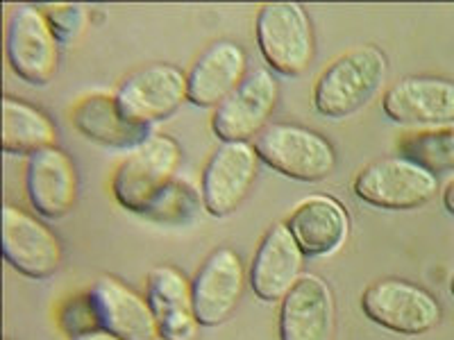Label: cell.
I'll use <instances>...</instances> for the list:
<instances>
[{
	"mask_svg": "<svg viewBox=\"0 0 454 340\" xmlns=\"http://www.w3.org/2000/svg\"><path fill=\"white\" fill-rule=\"evenodd\" d=\"M387 71L388 59L377 46H359L343 52L316 80V112L332 120L348 119L375 98Z\"/></svg>",
	"mask_w": 454,
	"mask_h": 340,
	"instance_id": "1",
	"label": "cell"
},
{
	"mask_svg": "<svg viewBox=\"0 0 454 340\" xmlns=\"http://www.w3.org/2000/svg\"><path fill=\"white\" fill-rule=\"evenodd\" d=\"M180 164V143L168 135H153L114 168V197L123 209L145 218L166 189L177 180Z\"/></svg>",
	"mask_w": 454,
	"mask_h": 340,
	"instance_id": "2",
	"label": "cell"
},
{
	"mask_svg": "<svg viewBox=\"0 0 454 340\" xmlns=\"http://www.w3.org/2000/svg\"><path fill=\"white\" fill-rule=\"evenodd\" d=\"M257 46L263 62L284 78H298L314 62L316 39L300 3H266L257 14Z\"/></svg>",
	"mask_w": 454,
	"mask_h": 340,
	"instance_id": "3",
	"label": "cell"
},
{
	"mask_svg": "<svg viewBox=\"0 0 454 340\" xmlns=\"http://www.w3.org/2000/svg\"><path fill=\"white\" fill-rule=\"evenodd\" d=\"M254 150L263 164L295 182H323L336 168L332 141L302 125H269L254 139Z\"/></svg>",
	"mask_w": 454,
	"mask_h": 340,
	"instance_id": "4",
	"label": "cell"
},
{
	"mask_svg": "<svg viewBox=\"0 0 454 340\" xmlns=\"http://www.w3.org/2000/svg\"><path fill=\"white\" fill-rule=\"evenodd\" d=\"M352 191L377 209L411 212L436 197L439 177L404 157H384L359 170Z\"/></svg>",
	"mask_w": 454,
	"mask_h": 340,
	"instance_id": "5",
	"label": "cell"
},
{
	"mask_svg": "<svg viewBox=\"0 0 454 340\" xmlns=\"http://www.w3.org/2000/svg\"><path fill=\"white\" fill-rule=\"evenodd\" d=\"M366 318L393 334L420 336L436 329L443 320V309L436 295L407 279H380L362 295Z\"/></svg>",
	"mask_w": 454,
	"mask_h": 340,
	"instance_id": "6",
	"label": "cell"
},
{
	"mask_svg": "<svg viewBox=\"0 0 454 340\" xmlns=\"http://www.w3.org/2000/svg\"><path fill=\"white\" fill-rule=\"evenodd\" d=\"M57 39L42 7L19 5L7 21L5 52L12 71L27 84L46 87L55 80L62 57Z\"/></svg>",
	"mask_w": 454,
	"mask_h": 340,
	"instance_id": "7",
	"label": "cell"
},
{
	"mask_svg": "<svg viewBox=\"0 0 454 340\" xmlns=\"http://www.w3.org/2000/svg\"><path fill=\"white\" fill-rule=\"evenodd\" d=\"M279 103V82L273 71L259 68L248 73L241 87L214 109L212 132L223 143H250L269 128Z\"/></svg>",
	"mask_w": 454,
	"mask_h": 340,
	"instance_id": "8",
	"label": "cell"
},
{
	"mask_svg": "<svg viewBox=\"0 0 454 340\" xmlns=\"http://www.w3.org/2000/svg\"><path fill=\"white\" fill-rule=\"evenodd\" d=\"M259 159L254 143H221L212 152L202 170V202L214 218H227L237 212L253 191L259 175Z\"/></svg>",
	"mask_w": 454,
	"mask_h": 340,
	"instance_id": "9",
	"label": "cell"
},
{
	"mask_svg": "<svg viewBox=\"0 0 454 340\" xmlns=\"http://www.w3.org/2000/svg\"><path fill=\"white\" fill-rule=\"evenodd\" d=\"M3 254L16 273L48 279L62 268L64 248L51 227L14 205L3 206Z\"/></svg>",
	"mask_w": 454,
	"mask_h": 340,
	"instance_id": "10",
	"label": "cell"
},
{
	"mask_svg": "<svg viewBox=\"0 0 454 340\" xmlns=\"http://www.w3.org/2000/svg\"><path fill=\"white\" fill-rule=\"evenodd\" d=\"M121 104L129 116L148 125L168 120L189 103L186 73L173 64H148L121 80L116 89Z\"/></svg>",
	"mask_w": 454,
	"mask_h": 340,
	"instance_id": "11",
	"label": "cell"
},
{
	"mask_svg": "<svg viewBox=\"0 0 454 340\" xmlns=\"http://www.w3.org/2000/svg\"><path fill=\"white\" fill-rule=\"evenodd\" d=\"M248 273L237 250H214L192 282L193 306L200 327H218L232 318L241 305Z\"/></svg>",
	"mask_w": 454,
	"mask_h": 340,
	"instance_id": "12",
	"label": "cell"
},
{
	"mask_svg": "<svg viewBox=\"0 0 454 340\" xmlns=\"http://www.w3.org/2000/svg\"><path fill=\"white\" fill-rule=\"evenodd\" d=\"M388 119L407 128L454 123V80L411 75L393 82L382 96Z\"/></svg>",
	"mask_w": 454,
	"mask_h": 340,
	"instance_id": "13",
	"label": "cell"
},
{
	"mask_svg": "<svg viewBox=\"0 0 454 340\" xmlns=\"http://www.w3.org/2000/svg\"><path fill=\"white\" fill-rule=\"evenodd\" d=\"M26 191L36 216L48 220L68 216L80 193L78 166L73 157L57 145L27 157Z\"/></svg>",
	"mask_w": 454,
	"mask_h": 340,
	"instance_id": "14",
	"label": "cell"
},
{
	"mask_svg": "<svg viewBox=\"0 0 454 340\" xmlns=\"http://www.w3.org/2000/svg\"><path fill=\"white\" fill-rule=\"evenodd\" d=\"M71 120L80 135L105 148L132 152L153 136V125L129 116L119 96L109 91H91L75 100Z\"/></svg>",
	"mask_w": 454,
	"mask_h": 340,
	"instance_id": "15",
	"label": "cell"
},
{
	"mask_svg": "<svg viewBox=\"0 0 454 340\" xmlns=\"http://www.w3.org/2000/svg\"><path fill=\"white\" fill-rule=\"evenodd\" d=\"M305 252L295 243L286 222H275L263 234L248 270L250 289L263 302H282L302 277Z\"/></svg>",
	"mask_w": 454,
	"mask_h": 340,
	"instance_id": "16",
	"label": "cell"
},
{
	"mask_svg": "<svg viewBox=\"0 0 454 340\" xmlns=\"http://www.w3.org/2000/svg\"><path fill=\"white\" fill-rule=\"evenodd\" d=\"M248 78V55L237 42L221 39L202 50L186 73L189 103L200 109H216Z\"/></svg>",
	"mask_w": 454,
	"mask_h": 340,
	"instance_id": "17",
	"label": "cell"
},
{
	"mask_svg": "<svg viewBox=\"0 0 454 340\" xmlns=\"http://www.w3.org/2000/svg\"><path fill=\"white\" fill-rule=\"evenodd\" d=\"M334 295L318 274H302L279 302V340H330Z\"/></svg>",
	"mask_w": 454,
	"mask_h": 340,
	"instance_id": "18",
	"label": "cell"
},
{
	"mask_svg": "<svg viewBox=\"0 0 454 340\" xmlns=\"http://www.w3.org/2000/svg\"><path fill=\"white\" fill-rule=\"evenodd\" d=\"M103 329L123 340H160V327L148 298L119 277L105 274L91 286Z\"/></svg>",
	"mask_w": 454,
	"mask_h": 340,
	"instance_id": "19",
	"label": "cell"
},
{
	"mask_svg": "<svg viewBox=\"0 0 454 340\" xmlns=\"http://www.w3.org/2000/svg\"><path fill=\"white\" fill-rule=\"evenodd\" d=\"M148 302L160 336L166 340H196L200 331L193 306L192 282L176 266H157L148 273Z\"/></svg>",
	"mask_w": 454,
	"mask_h": 340,
	"instance_id": "20",
	"label": "cell"
},
{
	"mask_svg": "<svg viewBox=\"0 0 454 340\" xmlns=\"http://www.w3.org/2000/svg\"><path fill=\"white\" fill-rule=\"evenodd\" d=\"M286 227L305 257H332L350 236V216L332 196H311L289 213Z\"/></svg>",
	"mask_w": 454,
	"mask_h": 340,
	"instance_id": "21",
	"label": "cell"
},
{
	"mask_svg": "<svg viewBox=\"0 0 454 340\" xmlns=\"http://www.w3.org/2000/svg\"><path fill=\"white\" fill-rule=\"evenodd\" d=\"M57 128L43 109L21 98H3V150L7 155L32 157L57 145Z\"/></svg>",
	"mask_w": 454,
	"mask_h": 340,
	"instance_id": "22",
	"label": "cell"
},
{
	"mask_svg": "<svg viewBox=\"0 0 454 340\" xmlns=\"http://www.w3.org/2000/svg\"><path fill=\"white\" fill-rule=\"evenodd\" d=\"M397 157L423 166L432 175H454V123L413 128L395 143Z\"/></svg>",
	"mask_w": 454,
	"mask_h": 340,
	"instance_id": "23",
	"label": "cell"
},
{
	"mask_svg": "<svg viewBox=\"0 0 454 340\" xmlns=\"http://www.w3.org/2000/svg\"><path fill=\"white\" fill-rule=\"evenodd\" d=\"M202 209H205L202 191H198L189 180L177 177L166 189L164 196L153 205L145 218L153 222H160V225H189V222L200 216Z\"/></svg>",
	"mask_w": 454,
	"mask_h": 340,
	"instance_id": "24",
	"label": "cell"
},
{
	"mask_svg": "<svg viewBox=\"0 0 454 340\" xmlns=\"http://www.w3.org/2000/svg\"><path fill=\"white\" fill-rule=\"evenodd\" d=\"M57 320H59V327H62L64 334L71 336V338L103 329L91 290L75 293L64 299L59 309H57Z\"/></svg>",
	"mask_w": 454,
	"mask_h": 340,
	"instance_id": "25",
	"label": "cell"
},
{
	"mask_svg": "<svg viewBox=\"0 0 454 340\" xmlns=\"http://www.w3.org/2000/svg\"><path fill=\"white\" fill-rule=\"evenodd\" d=\"M42 10L51 23L52 32L62 43L75 42L87 27L89 14L82 5H51L42 7Z\"/></svg>",
	"mask_w": 454,
	"mask_h": 340,
	"instance_id": "26",
	"label": "cell"
},
{
	"mask_svg": "<svg viewBox=\"0 0 454 340\" xmlns=\"http://www.w3.org/2000/svg\"><path fill=\"white\" fill-rule=\"evenodd\" d=\"M71 340H123V338L114 336L112 331H107V329H98V331H91V334L78 336V338H71Z\"/></svg>",
	"mask_w": 454,
	"mask_h": 340,
	"instance_id": "27",
	"label": "cell"
},
{
	"mask_svg": "<svg viewBox=\"0 0 454 340\" xmlns=\"http://www.w3.org/2000/svg\"><path fill=\"white\" fill-rule=\"evenodd\" d=\"M443 206H445V212H448L450 216H454V177H452V180H450V184L445 186Z\"/></svg>",
	"mask_w": 454,
	"mask_h": 340,
	"instance_id": "28",
	"label": "cell"
},
{
	"mask_svg": "<svg viewBox=\"0 0 454 340\" xmlns=\"http://www.w3.org/2000/svg\"><path fill=\"white\" fill-rule=\"evenodd\" d=\"M450 290H452V295H454V277H452V283H450Z\"/></svg>",
	"mask_w": 454,
	"mask_h": 340,
	"instance_id": "29",
	"label": "cell"
},
{
	"mask_svg": "<svg viewBox=\"0 0 454 340\" xmlns=\"http://www.w3.org/2000/svg\"><path fill=\"white\" fill-rule=\"evenodd\" d=\"M160 340H166V338H160Z\"/></svg>",
	"mask_w": 454,
	"mask_h": 340,
	"instance_id": "30",
	"label": "cell"
}]
</instances>
